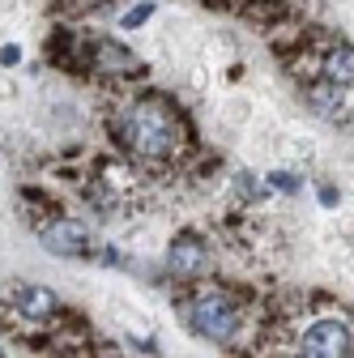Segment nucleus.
Returning a JSON list of instances; mask_svg holds the SVG:
<instances>
[{"label": "nucleus", "mask_w": 354, "mask_h": 358, "mask_svg": "<svg viewBox=\"0 0 354 358\" xmlns=\"http://www.w3.org/2000/svg\"><path fill=\"white\" fill-rule=\"evenodd\" d=\"M307 107L325 120H341V115H350L354 103H350V90H341L333 81H312L307 85Z\"/></svg>", "instance_id": "obj_7"}, {"label": "nucleus", "mask_w": 354, "mask_h": 358, "mask_svg": "<svg viewBox=\"0 0 354 358\" xmlns=\"http://www.w3.org/2000/svg\"><path fill=\"white\" fill-rule=\"evenodd\" d=\"M150 13H154V5H137V9H128V13H124V22H120V26H124V30H132V26H141Z\"/></svg>", "instance_id": "obj_10"}, {"label": "nucleus", "mask_w": 354, "mask_h": 358, "mask_svg": "<svg viewBox=\"0 0 354 358\" xmlns=\"http://www.w3.org/2000/svg\"><path fill=\"white\" fill-rule=\"evenodd\" d=\"M243 303L218 286H205L184 303V324L213 345H235L243 337Z\"/></svg>", "instance_id": "obj_2"}, {"label": "nucleus", "mask_w": 354, "mask_h": 358, "mask_svg": "<svg viewBox=\"0 0 354 358\" xmlns=\"http://www.w3.org/2000/svg\"><path fill=\"white\" fill-rule=\"evenodd\" d=\"M22 60V48H17V43H9V48H0V64H5V69H13Z\"/></svg>", "instance_id": "obj_12"}, {"label": "nucleus", "mask_w": 354, "mask_h": 358, "mask_svg": "<svg viewBox=\"0 0 354 358\" xmlns=\"http://www.w3.org/2000/svg\"><path fill=\"white\" fill-rule=\"evenodd\" d=\"M38 243L48 248L52 256H60V260H81V256H90V252H94V235H90V227H85L81 217H69V213L43 222V227H38Z\"/></svg>", "instance_id": "obj_4"}, {"label": "nucleus", "mask_w": 354, "mask_h": 358, "mask_svg": "<svg viewBox=\"0 0 354 358\" xmlns=\"http://www.w3.org/2000/svg\"><path fill=\"white\" fill-rule=\"evenodd\" d=\"M115 141L124 145V154L132 162L167 166L184 154L188 124L175 111V103H167L162 94H141V99H128L115 111Z\"/></svg>", "instance_id": "obj_1"}, {"label": "nucleus", "mask_w": 354, "mask_h": 358, "mask_svg": "<svg viewBox=\"0 0 354 358\" xmlns=\"http://www.w3.org/2000/svg\"><path fill=\"white\" fill-rule=\"evenodd\" d=\"M295 358H354V329L341 316H316L295 337Z\"/></svg>", "instance_id": "obj_3"}, {"label": "nucleus", "mask_w": 354, "mask_h": 358, "mask_svg": "<svg viewBox=\"0 0 354 358\" xmlns=\"http://www.w3.org/2000/svg\"><path fill=\"white\" fill-rule=\"evenodd\" d=\"M94 64H99L103 73H115V77H128V73H141V60L132 56L128 48H120L115 38H103V43H94Z\"/></svg>", "instance_id": "obj_9"}, {"label": "nucleus", "mask_w": 354, "mask_h": 358, "mask_svg": "<svg viewBox=\"0 0 354 358\" xmlns=\"http://www.w3.org/2000/svg\"><path fill=\"white\" fill-rule=\"evenodd\" d=\"M9 311H13L22 324H48V320L60 316V299L48 286L17 282V286H9Z\"/></svg>", "instance_id": "obj_5"}, {"label": "nucleus", "mask_w": 354, "mask_h": 358, "mask_svg": "<svg viewBox=\"0 0 354 358\" xmlns=\"http://www.w3.org/2000/svg\"><path fill=\"white\" fill-rule=\"evenodd\" d=\"M269 184H274L278 192H299V179H295V175H269Z\"/></svg>", "instance_id": "obj_11"}, {"label": "nucleus", "mask_w": 354, "mask_h": 358, "mask_svg": "<svg viewBox=\"0 0 354 358\" xmlns=\"http://www.w3.org/2000/svg\"><path fill=\"white\" fill-rule=\"evenodd\" d=\"M320 81H333L341 90L354 85V48L350 43H333V48L320 56Z\"/></svg>", "instance_id": "obj_8"}, {"label": "nucleus", "mask_w": 354, "mask_h": 358, "mask_svg": "<svg viewBox=\"0 0 354 358\" xmlns=\"http://www.w3.org/2000/svg\"><path fill=\"white\" fill-rule=\"evenodd\" d=\"M167 268L175 278H205L209 273V248L201 235H180L167 248Z\"/></svg>", "instance_id": "obj_6"}]
</instances>
